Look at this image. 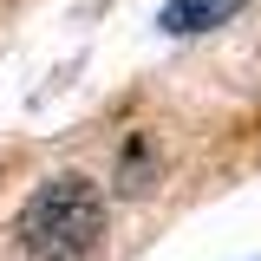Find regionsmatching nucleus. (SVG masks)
<instances>
[{
	"mask_svg": "<svg viewBox=\"0 0 261 261\" xmlns=\"http://www.w3.org/2000/svg\"><path fill=\"white\" fill-rule=\"evenodd\" d=\"M13 235L33 261H92L98 235H105V196L85 176H53V183L33 190Z\"/></svg>",
	"mask_w": 261,
	"mask_h": 261,
	"instance_id": "1",
	"label": "nucleus"
},
{
	"mask_svg": "<svg viewBox=\"0 0 261 261\" xmlns=\"http://www.w3.org/2000/svg\"><path fill=\"white\" fill-rule=\"evenodd\" d=\"M235 13H242V0H170L157 27L183 39V33H209V27H228Z\"/></svg>",
	"mask_w": 261,
	"mask_h": 261,
	"instance_id": "2",
	"label": "nucleus"
}]
</instances>
